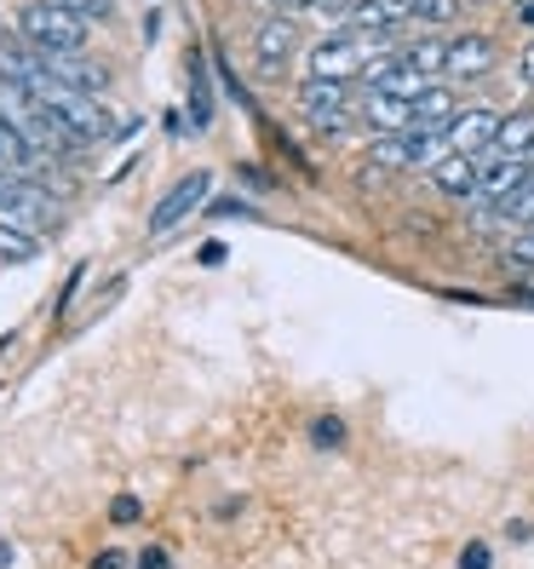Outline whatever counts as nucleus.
<instances>
[{"instance_id":"obj_1","label":"nucleus","mask_w":534,"mask_h":569,"mask_svg":"<svg viewBox=\"0 0 534 569\" xmlns=\"http://www.w3.org/2000/svg\"><path fill=\"white\" fill-rule=\"evenodd\" d=\"M18 36L36 52H81L87 18H75L70 7H58V0H29V7H18Z\"/></svg>"},{"instance_id":"obj_2","label":"nucleus","mask_w":534,"mask_h":569,"mask_svg":"<svg viewBox=\"0 0 534 569\" xmlns=\"http://www.w3.org/2000/svg\"><path fill=\"white\" fill-rule=\"evenodd\" d=\"M374 58H385V36L351 29V36H333L311 52V76L316 81H351V76H369Z\"/></svg>"},{"instance_id":"obj_3","label":"nucleus","mask_w":534,"mask_h":569,"mask_svg":"<svg viewBox=\"0 0 534 569\" xmlns=\"http://www.w3.org/2000/svg\"><path fill=\"white\" fill-rule=\"evenodd\" d=\"M528 179H534V161L528 156H483V184H477V202L472 208H506Z\"/></svg>"},{"instance_id":"obj_4","label":"nucleus","mask_w":534,"mask_h":569,"mask_svg":"<svg viewBox=\"0 0 534 569\" xmlns=\"http://www.w3.org/2000/svg\"><path fill=\"white\" fill-rule=\"evenodd\" d=\"M47 110L75 132V139H87V144H98V139H110V110L104 104H92V92H70V87H58L52 98H47Z\"/></svg>"},{"instance_id":"obj_5","label":"nucleus","mask_w":534,"mask_h":569,"mask_svg":"<svg viewBox=\"0 0 534 569\" xmlns=\"http://www.w3.org/2000/svg\"><path fill=\"white\" fill-rule=\"evenodd\" d=\"M208 173H202V167H195V173H184L173 190H167L161 196V202H155V213H150V237H167V230H179L195 208H202V196H208Z\"/></svg>"},{"instance_id":"obj_6","label":"nucleus","mask_w":534,"mask_h":569,"mask_svg":"<svg viewBox=\"0 0 534 569\" xmlns=\"http://www.w3.org/2000/svg\"><path fill=\"white\" fill-rule=\"evenodd\" d=\"M299 110H305V121L311 127H328V132H340L345 121H351V110H345V81H305L299 87Z\"/></svg>"},{"instance_id":"obj_7","label":"nucleus","mask_w":534,"mask_h":569,"mask_svg":"<svg viewBox=\"0 0 534 569\" xmlns=\"http://www.w3.org/2000/svg\"><path fill=\"white\" fill-rule=\"evenodd\" d=\"M431 184H437L443 196H454V202H477V184H483V156H460V150H449L437 167H431Z\"/></svg>"},{"instance_id":"obj_8","label":"nucleus","mask_w":534,"mask_h":569,"mask_svg":"<svg viewBox=\"0 0 534 569\" xmlns=\"http://www.w3.org/2000/svg\"><path fill=\"white\" fill-rule=\"evenodd\" d=\"M500 121H506V116H494V110H460V116L449 121V150H460V156H488Z\"/></svg>"},{"instance_id":"obj_9","label":"nucleus","mask_w":534,"mask_h":569,"mask_svg":"<svg viewBox=\"0 0 534 569\" xmlns=\"http://www.w3.org/2000/svg\"><path fill=\"white\" fill-rule=\"evenodd\" d=\"M293 52H299V23H293V18H264V23H259V36H253L259 70H264V76H276Z\"/></svg>"},{"instance_id":"obj_10","label":"nucleus","mask_w":534,"mask_h":569,"mask_svg":"<svg viewBox=\"0 0 534 569\" xmlns=\"http://www.w3.org/2000/svg\"><path fill=\"white\" fill-rule=\"evenodd\" d=\"M41 58H47V76L70 92H104V81H110L104 63H92L81 52H41Z\"/></svg>"},{"instance_id":"obj_11","label":"nucleus","mask_w":534,"mask_h":569,"mask_svg":"<svg viewBox=\"0 0 534 569\" xmlns=\"http://www.w3.org/2000/svg\"><path fill=\"white\" fill-rule=\"evenodd\" d=\"M494 41L488 36H454L449 41V76L454 81H477V76H488L494 70Z\"/></svg>"},{"instance_id":"obj_12","label":"nucleus","mask_w":534,"mask_h":569,"mask_svg":"<svg viewBox=\"0 0 534 569\" xmlns=\"http://www.w3.org/2000/svg\"><path fill=\"white\" fill-rule=\"evenodd\" d=\"M414 18V0H356L351 7V23L369 29V36H391V29H403Z\"/></svg>"},{"instance_id":"obj_13","label":"nucleus","mask_w":534,"mask_h":569,"mask_svg":"<svg viewBox=\"0 0 534 569\" xmlns=\"http://www.w3.org/2000/svg\"><path fill=\"white\" fill-rule=\"evenodd\" d=\"M362 121L374 132H409L414 127V104L409 98H391V92H369L362 98Z\"/></svg>"},{"instance_id":"obj_14","label":"nucleus","mask_w":534,"mask_h":569,"mask_svg":"<svg viewBox=\"0 0 534 569\" xmlns=\"http://www.w3.org/2000/svg\"><path fill=\"white\" fill-rule=\"evenodd\" d=\"M454 116H460V98L449 87H437V81L414 98V127H425V132H449Z\"/></svg>"},{"instance_id":"obj_15","label":"nucleus","mask_w":534,"mask_h":569,"mask_svg":"<svg viewBox=\"0 0 534 569\" xmlns=\"http://www.w3.org/2000/svg\"><path fill=\"white\" fill-rule=\"evenodd\" d=\"M0 167H12V173H29L36 167V144H29V132L0 110Z\"/></svg>"},{"instance_id":"obj_16","label":"nucleus","mask_w":534,"mask_h":569,"mask_svg":"<svg viewBox=\"0 0 534 569\" xmlns=\"http://www.w3.org/2000/svg\"><path fill=\"white\" fill-rule=\"evenodd\" d=\"M36 184H29L23 173H12V167H0V219H23V213H36Z\"/></svg>"},{"instance_id":"obj_17","label":"nucleus","mask_w":534,"mask_h":569,"mask_svg":"<svg viewBox=\"0 0 534 569\" xmlns=\"http://www.w3.org/2000/svg\"><path fill=\"white\" fill-rule=\"evenodd\" d=\"M534 150V116L523 110V116H506L500 121V132H494V150L488 156H528Z\"/></svg>"},{"instance_id":"obj_18","label":"nucleus","mask_w":534,"mask_h":569,"mask_svg":"<svg viewBox=\"0 0 534 569\" xmlns=\"http://www.w3.org/2000/svg\"><path fill=\"white\" fill-rule=\"evenodd\" d=\"M403 63H414V70L431 81V76H449V41H414L403 52Z\"/></svg>"},{"instance_id":"obj_19","label":"nucleus","mask_w":534,"mask_h":569,"mask_svg":"<svg viewBox=\"0 0 534 569\" xmlns=\"http://www.w3.org/2000/svg\"><path fill=\"white\" fill-rule=\"evenodd\" d=\"M36 253H41V242L29 237V230H18L12 219H0V259H7V264H29Z\"/></svg>"},{"instance_id":"obj_20","label":"nucleus","mask_w":534,"mask_h":569,"mask_svg":"<svg viewBox=\"0 0 534 569\" xmlns=\"http://www.w3.org/2000/svg\"><path fill=\"white\" fill-rule=\"evenodd\" d=\"M190 121H195V127H208V121H213V92H208V70H202V58L190 63Z\"/></svg>"},{"instance_id":"obj_21","label":"nucleus","mask_w":534,"mask_h":569,"mask_svg":"<svg viewBox=\"0 0 534 569\" xmlns=\"http://www.w3.org/2000/svg\"><path fill=\"white\" fill-rule=\"evenodd\" d=\"M506 264L512 271H534V224H523L517 237L506 242Z\"/></svg>"},{"instance_id":"obj_22","label":"nucleus","mask_w":534,"mask_h":569,"mask_svg":"<svg viewBox=\"0 0 534 569\" xmlns=\"http://www.w3.org/2000/svg\"><path fill=\"white\" fill-rule=\"evenodd\" d=\"M414 18L420 23H454L460 18V0H414Z\"/></svg>"},{"instance_id":"obj_23","label":"nucleus","mask_w":534,"mask_h":569,"mask_svg":"<svg viewBox=\"0 0 534 569\" xmlns=\"http://www.w3.org/2000/svg\"><path fill=\"white\" fill-rule=\"evenodd\" d=\"M58 7H70L75 18H92V23L98 18H115V0H58Z\"/></svg>"},{"instance_id":"obj_24","label":"nucleus","mask_w":534,"mask_h":569,"mask_svg":"<svg viewBox=\"0 0 534 569\" xmlns=\"http://www.w3.org/2000/svg\"><path fill=\"white\" fill-rule=\"evenodd\" d=\"M110 523H139V500L115 495V500H110Z\"/></svg>"},{"instance_id":"obj_25","label":"nucleus","mask_w":534,"mask_h":569,"mask_svg":"<svg viewBox=\"0 0 534 569\" xmlns=\"http://www.w3.org/2000/svg\"><path fill=\"white\" fill-rule=\"evenodd\" d=\"M311 438L333 449V443H345V426H340V420H316V426H311Z\"/></svg>"},{"instance_id":"obj_26","label":"nucleus","mask_w":534,"mask_h":569,"mask_svg":"<svg viewBox=\"0 0 534 569\" xmlns=\"http://www.w3.org/2000/svg\"><path fill=\"white\" fill-rule=\"evenodd\" d=\"M460 569H488V547H483V541H472V547L460 552Z\"/></svg>"},{"instance_id":"obj_27","label":"nucleus","mask_w":534,"mask_h":569,"mask_svg":"<svg viewBox=\"0 0 534 569\" xmlns=\"http://www.w3.org/2000/svg\"><path fill=\"white\" fill-rule=\"evenodd\" d=\"M517 76H523V81H528V87H534V41H528V47H523V52H517Z\"/></svg>"},{"instance_id":"obj_28","label":"nucleus","mask_w":534,"mask_h":569,"mask_svg":"<svg viewBox=\"0 0 534 569\" xmlns=\"http://www.w3.org/2000/svg\"><path fill=\"white\" fill-rule=\"evenodd\" d=\"M92 569H121V552H98V558H92Z\"/></svg>"},{"instance_id":"obj_29","label":"nucleus","mask_w":534,"mask_h":569,"mask_svg":"<svg viewBox=\"0 0 534 569\" xmlns=\"http://www.w3.org/2000/svg\"><path fill=\"white\" fill-rule=\"evenodd\" d=\"M512 7H517V18H523V23L534 29V0H512Z\"/></svg>"},{"instance_id":"obj_30","label":"nucleus","mask_w":534,"mask_h":569,"mask_svg":"<svg viewBox=\"0 0 534 569\" xmlns=\"http://www.w3.org/2000/svg\"><path fill=\"white\" fill-rule=\"evenodd\" d=\"M144 569H167V552H144Z\"/></svg>"},{"instance_id":"obj_31","label":"nucleus","mask_w":534,"mask_h":569,"mask_svg":"<svg viewBox=\"0 0 534 569\" xmlns=\"http://www.w3.org/2000/svg\"><path fill=\"white\" fill-rule=\"evenodd\" d=\"M276 7H316V0H276Z\"/></svg>"},{"instance_id":"obj_32","label":"nucleus","mask_w":534,"mask_h":569,"mask_svg":"<svg viewBox=\"0 0 534 569\" xmlns=\"http://www.w3.org/2000/svg\"><path fill=\"white\" fill-rule=\"evenodd\" d=\"M0 41H7V29H0Z\"/></svg>"}]
</instances>
